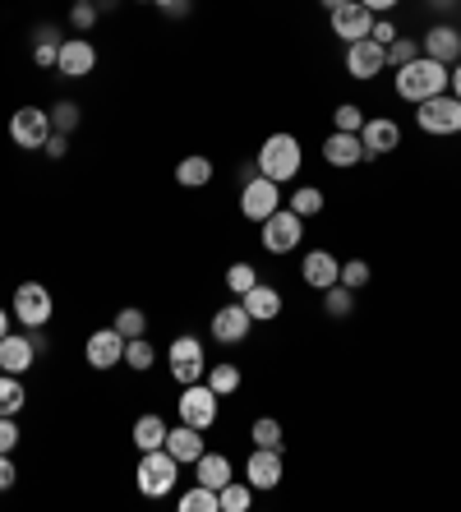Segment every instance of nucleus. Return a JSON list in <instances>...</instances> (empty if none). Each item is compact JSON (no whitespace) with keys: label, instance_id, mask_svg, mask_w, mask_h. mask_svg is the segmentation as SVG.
<instances>
[{"label":"nucleus","instance_id":"obj_1","mask_svg":"<svg viewBox=\"0 0 461 512\" xmlns=\"http://www.w3.org/2000/svg\"><path fill=\"white\" fill-rule=\"evenodd\" d=\"M392 84H397V97H402V102L420 107V102H429V97L448 93V88H452V70H448V65H438V60H429L425 51H420L415 60H406V65H397V70H392Z\"/></svg>","mask_w":461,"mask_h":512},{"label":"nucleus","instance_id":"obj_2","mask_svg":"<svg viewBox=\"0 0 461 512\" xmlns=\"http://www.w3.org/2000/svg\"><path fill=\"white\" fill-rule=\"evenodd\" d=\"M259 176H268V180H277V185H291V180L300 176V167H305V148H300V139L296 134H286V130H277V134H268L263 139V148H259Z\"/></svg>","mask_w":461,"mask_h":512},{"label":"nucleus","instance_id":"obj_3","mask_svg":"<svg viewBox=\"0 0 461 512\" xmlns=\"http://www.w3.org/2000/svg\"><path fill=\"white\" fill-rule=\"evenodd\" d=\"M134 480H139V494H148V499H166L180 480V462L166 453V448L139 453V471H134Z\"/></svg>","mask_w":461,"mask_h":512},{"label":"nucleus","instance_id":"obj_4","mask_svg":"<svg viewBox=\"0 0 461 512\" xmlns=\"http://www.w3.org/2000/svg\"><path fill=\"white\" fill-rule=\"evenodd\" d=\"M166 365H171V379H176L180 388H190V383H203V374H208V356H203V342H199L194 333L171 337V346H166Z\"/></svg>","mask_w":461,"mask_h":512},{"label":"nucleus","instance_id":"obj_5","mask_svg":"<svg viewBox=\"0 0 461 512\" xmlns=\"http://www.w3.org/2000/svg\"><path fill=\"white\" fill-rule=\"evenodd\" d=\"M10 310L14 319L24 323L28 333H37V328H47L51 314H56V300H51V291L42 282H19L10 296Z\"/></svg>","mask_w":461,"mask_h":512},{"label":"nucleus","instance_id":"obj_6","mask_svg":"<svg viewBox=\"0 0 461 512\" xmlns=\"http://www.w3.org/2000/svg\"><path fill=\"white\" fill-rule=\"evenodd\" d=\"M415 125L425 134H434V139H452V134H461V102L452 93L429 97V102L415 107Z\"/></svg>","mask_w":461,"mask_h":512},{"label":"nucleus","instance_id":"obj_7","mask_svg":"<svg viewBox=\"0 0 461 512\" xmlns=\"http://www.w3.org/2000/svg\"><path fill=\"white\" fill-rule=\"evenodd\" d=\"M259 240L268 254H296L305 240V217H296L291 208H277L268 222H259Z\"/></svg>","mask_w":461,"mask_h":512},{"label":"nucleus","instance_id":"obj_8","mask_svg":"<svg viewBox=\"0 0 461 512\" xmlns=\"http://www.w3.org/2000/svg\"><path fill=\"white\" fill-rule=\"evenodd\" d=\"M51 111L47 107H19L10 116V143L14 148H24V153H37V148H47L51 139Z\"/></svg>","mask_w":461,"mask_h":512},{"label":"nucleus","instance_id":"obj_9","mask_svg":"<svg viewBox=\"0 0 461 512\" xmlns=\"http://www.w3.org/2000/svg\"><path fill=\"white\" fill-rule=\"evenodd\" d=\"M83 360H88V370H120L125 365V337L116 323L83 337Z\"/></svg>","mask_w":461,"mask_h":512},{"label":"nucleus","instance_id":"obj_10","mask_svg":"<svg viewBox=\"0 0 461 512\" xmlns=\"http://www.w3.org/2000/svg\"><path fill=\"white\" fill-rule=\"evenodd\" d=\"M217 402H222V397H217L208 383H190V388H180L176 416L194 429H213L217 425Z\"/></svg>","mask_w":461,"mask_h":512},{"label":"nucleus","instance_id":"obj_11","mask_svg":"<svg viewBox=\"0 0 461 512\" xmlns=\"http://www.w3.org/2000/svg\"><path fill=\"white\" fill-rule=\"evenodd\" d=\"M277 208H282V185H277V180L254 176L240 185V213H245L249 222H268Z\"/></svg>","mask_w":461,"mask_h":512},{"label":"nucleus","instance_id":"obj_12","mask_svg":"<svg viewBox=\"0 0 461 512\" xmlns=\"http://www.w3.org/2000/svg\"><path fill=\"white\" fill-rule=\"evenodd\" d=\"M388 70V47H379L374 37H360V42H346V74L355 84H369Z\"/></svg>","mask_w":461,"mask_h":512},{"label":"nucleus","instance_id":"obj_13","mask_svg":"<svg viewBox=\"0 0 461 512\" xmlns=\"http://www.w3.org/2000/svg\"><path fill=\"white\" fill-rule=\"evenodd\" d=\"M360 143H365V162H374V157H388L402 148V125L388 116H369L365 125H360Z\"/></svg>","mask_w":461,"mask_h":512},{"label":"nucleus","instance_id":"obj_14","mask_svg":"<svg viewBox=\"0 0 461 512\" xmlns=\"http://www.w3.org/2000/svg\"><path fill=\"white\" fill-rule=\"evenodd\" d=\"M97 70V47L88 42V37H65L60 42V60H56V74H65V79H88V74Z\"/></svg>","mask_w":461,"mask_h":512},{"label":"nucleus","instance_id":"obj_15","mask_svg":"<svg viewBox=\"0 0 461 512\" xmlns=\"http://www.w3.org/2000/svg\"><path fill=\"white\" fill-rule=\"evenodd\" d=\"M37 356H42V351H37L33 333H5L0 337V370L5 374H19V379H24V374L37 365Z\"/></svg>","mask_w":461,"mask_h":512},{"label":"nucleus","instance_id":"obj_16","mask_svg":"<svg viewBox=\"0 0 461 512\" xmlns=\"http://www.w3.org/2000/svg\"><path fill=\"white\" fill-rule=\"evenodd\" d=\"M286 476V462L277 448H254V453L245 457V480L254 489H277Z\"/></svg>","mask_w":461,"mask_h":512},{"label":"nucleus","instance_id":"obj_17","mask_svg":"<svg viewBox=\"0 0 461 512\" xmlns=\"http://www.w3.org/2000/svg\"><path fill=\"white\" fill-rule=\"evenodd\" d=\"M328 24L342 42H360V37H369V28H374V10H365L360 0H346L342 10L328 14Z\"/></svg>","mask_w":461,"mask_h":512},{"label":"nucleus","instance_id":"obj_18","mask_svg":"<svg viewBox=\"0 0 461 512\" xmlns=\"http://www.w3.org/2000/svg\"><path fill=\"white\" fill-rule=\"evenodd\" d=\"M420 51H425L429 60H438V65H457L461 60V28H452V24H434L425 37H420Z\"/></svg>","mask_w":461,"mask_h":512},{"label":"nucleus","instance_id":"obj_19","mask_svg":"<svg viewBox=\"0 0 461 512\" xmlns=\"http://www.w3.org/2000/svg\"><path fill=\"white\" fill-rule=\"evenodd\" d=\"M300 282L314 286V291H328L332 282H342V259L328 250H309L305 263H300Z\"/></svg>","mask_w":461,"mask_h":512},{"label":"nucleus","instance_id":"obj_20","mask_svg":"<svg viewBox=\"0 0 461 512\" xmlns=\"http://www.w3.org/2000/svg\"><path fill=\"white\" fill-rule=\"evenodd\" d=\"M249 328H254V319H249V310L240 305V300H231V305H222V310L213 314V337H217L222 346L245 342Z\"/></svg>","mask_w":461,"mask_h":512},{"label":"nucleus","instance_id":"obj_21","mask_svg":"<svg viewBox=\"0 0 461 512\" xmlns=\"http://www.w3.org/2000/svg\"><path fill=\"white\" fill-rule=\"evenodd\" d=\"M323 162L328 167H360L365 162V143H360V134H346V130H332L328 139H323Z\"/></svg>","mask_w":461,"mask_h":512},{"label":"nucleus","instance_id":"obj_22","mask_svg":"<svg viewBox=\"0 0 461 512\" xmlns=\"http://www.w3.org/2000/svg\"><path fill=\"white\" fill-rule=\"evenodd\" d=\"M166 453L176 457L180 466H194L203 453H208V443H203V429L185 425V420H180L176 429H166Z\"/></svg>","mask_w":461,"mask_h":512},{"label":"nucleus","instance_id":"obj_23","mask_svg":"<svg viewBox=\"0 0 461 512\" xmlns=\"http://www.w3.org/2000/svg\"><path fill=\"white\" fill-rule=\"evenodd\" d=\"M240 305L249 310V319L254 323H272L277 314H282V291L268 286V282H259V286H249L245 296H240Z\"/></svg>","mask_w":461,"mask_h":512},{"label":"nucleus","instance_id":"obj_24","mask_svg":"<svg viewBox=\"0 0 461 512\" xmlns=\"http://www.w3.org/2000/svg\"><path fill=\"white\" fill-rule=\"evenodd\" d=\"M194 480H199V485H208V489L231 485V480H236V471H231V457H226V453H213V448H208V453L194 462Z\"/></svg>","mask_w":461,"mask_h":512},{"label":"nucleus","instance_id":"obj_25","mask_svg":"<svg viewBox=\"0 0 461 512\" xmlns=\"http://www.w3.org/2000/svg\"><path fill=\"white\" fill-rule=\"evenodd\" d=\"M176 185L180 190H203V185H213V162H208L203 153L180 157L176 162Z\"/></svg>","mask_w":461,"mask_h":512},{"label":"nucleus","instance_id":"obj_26","mask_svg":"<svg viewBox=\"0 0 461 512\" xmlns=\"http://www.w3.org/2000/svg\"><path fill=\"white\" fill-rule=\"evenodd\" d=\"M166 420L157 416V411H148V416H139L134 420V448L139 453H153V448H166Z\"/></svg>","mask_w":461,"mask_h":512},{"label":"nucleus","instance_id":"obj_27","mask_svg":"<svg viewBox=\"0 0 461 512\" xmlns=\"http://www.w3.org/2000/svg\"><path fill=\"white\" fill-rule=\"evenodd\" d=\"M28 406V388L19 374H5L0 370V416H19Z\"/></svg>","mask_w":461,"mask_h":512},{"label":"nucleus","instance_id":"obj_28","mask_svg":"<svg viewBox=\"0 0 461 512\" xmlns=\"http://www.w3.org/2000/svg\"><path fill=\"white\" fill-rule=\"evenodd\" d=\"M249 443H254V448H277V453H282V448H286V429H282V420L259 416L254 425H249Z\"/></svg>","mask_w":461,"mask_h":512},{"label":"nucleus","instance_id":"obj_29","mask_svg":"<svg viewBox=\"0 0 461 512\" xmlns=\"http://www.w3.org/2000/svg\"><path fill=\"white\" fill-rule=\"evenodd\" d=\"M286 208H291V213L296 217H319L323 208H328V199H323V190L319 185H296V194H291V203H286Z\"/></svg>","mask_w":461,"mask_h":512},{"label":"nucleus","instance_id":"obj_30","mask_svg":"<svg viewBox=\"0 0 461 512\" xmlns=\"http://www.w3.org/2000/svg\"><path fill=\"white\" fill-rule=\"evenodd\" d=\"M217 503H222V512H249V503H254V485H249V480H231V485L217 489Z\"/></svg>","mask_w":461,"mask_h":512},{"label":"nucleus","instance_id":"obj_31","mask_svg":"<svg viewBox=\"0 0 461 512\" xmlns=\"http://www.w3.org/2000/svg\"><path fill=\"white\" fill-rule=\"evenodd\" d=\"M203 383H208L217 397H236L240 393V370H236V365H208Z\"/></svg>","mask_w":461,"mask_h":512},{"label":"nucleus","instance_id":"obj_32","mask_svg":"<svg viewBox=\"0 0 461 512\" xmlns=\"http://www.w3.org/2000/svg\"><path fill=\"white\" fill-rule=\"evenodd\" d=\"M56 60H60V33L56 28H42L33 47V65L37 70H56Z\"/></svg>","mask_w":461,"mask_h":512},{"label":"nucleus","instance_id":"obj_33","mask_svg":"<svg viewBox=\"0 0 461 512\" xmlns=\"http://www.w3.org/2000/svg\"><path fill=\"white\" fill-rule=\"evenodd\" d=\"M180 512H222L217 489H208V485H199V480H194V489H185V494H180Z\"/></svg>","mask_w":461,"mask_h":512},{"label":"nucleus","instance_id":"obj_34","mask_svg":"<svg viewBox=\"0 0 461 512\" xmlns=\"http://www.w3.org/2000/svg\"><path fill=\"white\" fill-rule=\"evenodd\" d=\"M153 360H157V351L148 337H130V342H125V370L143 374V370H153Z\"/></svg>","mask_w":461,"mask_h":512},{"label":"nucleus","instance_id":"obj_35","mask_svg":"<svg viewBox=\"0 0 461 512\" xmlns=\"http://www.w3.org/2000/svg\"><path fill=\"white\" fill-rule=\"evenodd\" d=\"M323 310H328V319H346V314L355 310V291L342 282H332L328 291H323Z\"/></svg>","mask_w":461,"mask_h":512},{"label":"nucleus","instance_id":"obj_36","mask_svg":"<svg viewBox=\"0 0 461 512\" xmlns=\"http://www.w3.org/2000/svg\"><path fill=\"white\" fill-rule=\"evenodd\" d=\"M79 120H83V107H79V102H70V97H60L56 107H51V130L74 134V130H79Z\"/></svg>","mask_w":461,"mask_h":512},{"label":"nucleus","instance_id":"obj_37","mask_svg":"<svg viewBox=\"0 0 461 512\" xmlns=\"http://www.w3.org/2000/svg\"><path fill=\"white\" fill-rule=\"evenodd\" d=\"M249 286H259L254 263H231V268H226V291H231V296H245Z\"/></svg>","mask_w":461,"mask_h":512},{"label":"nucleus","instance_id":"obj_38","mask_svg":"<svg viewBox=\"0 0 461 512\" xmlns=\"http://www.w3.org/2000/svg\"><path fill=\"white\" fill-rule=\"evenodd\" d=\"M116 328H120V337L130 342V337H143L148 333V314L139 310V305H125V310L116 314Z\"/></svg>","mask_w":461,"mask_h":512},{"label":"nucleus","instance_id":"obj_39","mask_svg":"<svg viewBox=\"0 0 461 512\" xmlns=\"http://www.w3.org/2000/svg\"><path fill=\"white\" fill-rule=\"evenodd\" d=\"M365 111L355 107V102H342V107L332 111V130H346V134H360V125H365Z\"/></svg>","mask_w":461,"mask_h":512},{"label":"nucleus","instance_id":"obj_40","mask_svg":"<svg viewBox=\"0 0 461 512\" xmlns=\"http://www.w3.org/2000/svg\"><path fill=\"white\" fill-rule=\"evenodd\" d=\"M97 14H102V10H97V0H79V5H70V28L88 37V28L97 24Z\"/></svg>","mask_w":461,"mask_h":512},{"label":"nucleus","instance_id":"obj_41","mask_svg":"<svg viewBox=\"0 0 461 512\" xmlns=\"http://www.w3.org/2000/svg\"><path fill=\"white\" fill-rule=\"evenodd\" d=\"M369 277H374V273H369L365 259H346L342 263V286H351V291H365Z\"/></svg>","mask_w":461,"mask_h":512},{"label":"nucleus","instance_id":"obj_42","mask_svg":"<svg viewBox=\"0 0 461 512\" xmlns=\"http://www.w3.org/2000/svg\"><path fill=\"white\" fill-rule=\"evenodd\" d=\"M420 56V42L415 37H397L388 47V70H397V65H406V60H415Z\"/></svg>","mask_w":461,"mask_h":512},{"label":"nucleus","instance_id":"obj_43","mask_svg":"<svg viewBox=\"0 0 461 512\" xmlns=\"http://www.w3.org/2000/svg\"><path fill=\"white\" fill-rule=\"evenodd\" d=\"M369 37H374L379 47H392L402 33H397V24H392V14H379V19H374V28H369Z\"/></svg>","mask_w":461,"mask_h":512},{"label":"nucleus","instance_id":"obj_44","mask_svg":"<svg viewBox=\"0 0 461 512\" xmlns=\"http://www.w3.org/2000/svg\"><path fill=\"white\" fill-rule=\"evenodd\" d=\"M14 448H19V420L0 416V453H14Z\"/></svg>","mask_w":461,"mask_h":512},{"label":"nucleus","instance_id":"obj_45","mask_svg":"<svg viewBox=\"0 0 461 512\" xmlns=\"http://www.w3.org/2000/svg\"><path fill=\"white\" fill-rule=\"evenodd\" d=\"M153 5L166 19H190V10H194V0H153Z\"/></svg>","mask_w":461,"mask_h":512},{"label":"nucleus","instance_id":"obj_46","mask_svg":"<svg viewBox=\"0 0 461 512\" xmlns=\"http://www.w3.org/2000/svg\"><path fill=\"white\" fill-rule=\"evenodd\" d=\"M65 153H70V134H51V139H47V157H51V162H60V157H65Z\"/></svg>","mask_w":461,"mask_h":512},{"label":"nucleus","instance_id":"obj_47","mask_svg":"<svg viewBox=\"0 0 461 512\" xmlns=\"http://www.w3.org/2000/svg\"><path fill=\"white\" fill-rule=\"evenodd\" d=\"M14 480H19V471H14V457L0 453V489H14Z\"/></svg>","mask_w":461,"mask_h":512},{"label":"nucleus","instance_id":"obj_48","mask_svg":"<svg viewBox=\"0 0 461 512\" xmlns=\"http://www.w3.org/2000/svg\"><path fill=\"white\" fill-rule=\"evenodd\" d=\"M360 5H365V10H374V14H392L402 0H360Z\"/></svg>","mask_w":461,"mask_h":512},{"label":"nucleus","instance_id":"obj_49","mask_svg":"<svg viewBox=\"0 0 461 512\" xmlns=\"http://www.w3.org/2000/svg\"><path fill=\"white\" fill-rule=\"evenodd\" d=\"M448 93L461 102V60H457V65H452V88H448Z\"/></svg>","mask_w":461,"mask_h":512},{"label":"nucleus","instance_id":"obj_50","mask_svg":"<svg viewBox=\"0 0 461 512\" xmlns=\"http://www.w3.org/2000/svg\"><path fill=\"white\" fill-rule=\"evenodd\" d=\"M319 5H323V10H328V14H332V10H342L346 0H319Z\"/></svg>","mask_w":461,"mask_h":512},{"label":"nucleus","instance_id":"obj_51","mask_svg":"<svg viewBox=\"0 0 461 512\" xmlns=\"http://www.w3.org/2000/svg\"><path fill=\"white\" fill-rule=\"evenodd\" d=\"M5 333H10V314L0 310V337H5Z\"/></svg>","mask_w":461,"mask_h":512},{"label":"nucleus","instance_id":"obj_52","mask_svg":"<svg viewBox=\"0 0 461 512\" xmlns=\"http://www.w3.org/2000/svg\"><path fill=\"white\" fill-rule=\"evenodd\" d=\"M429 5H434V10H452V0H429Z\"/></svg>","mask_w":461,"mask_h":512},{"label":"nucleus","instance_id":"obj_53","mask_svg":"<svg viewBox=\"0 0 461 512\" xmlns=\"http://www.w3.org/2000/svg\"><path fill=\"white\" fill-rule=\"evenodd\" d=\"M139 5H153V0H139Z\"/></svg>","mask_w":461,"mask_h":512},{"label":"nucleus","instance_id":"obj_54","mask_svg":"<svg viewBox=\"0 0 461 512\" xmlns=\"http://www.w3.org/2000/svg\"><path fill=\"white\" fill-rule=\"evenodd\" d=\"M70 5H79V0H70Z\"/></svg>","mask_w":461,"mask_h":512}]
</instances>
